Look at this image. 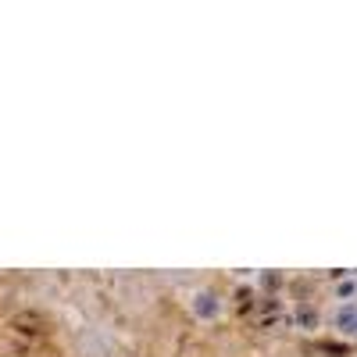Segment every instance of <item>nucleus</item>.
I'll return each instance as SVG.
<instances>
[{"mask_svg": "<svg viewBox=\"0 0 357 357\" xmlns=\"http://www.w3.org/2000/svg\"><path fill=\"white\" fill-rule=\"evenodd\" d=\"M357 293V282H350V279H343V282H336V301L340 304H350V296Z\"/></svg>", "mask_w": 357, "mask_h": 357, "instance_id": "7ed1b4c3", "label": "nucleus"}, {"mask_svg": "<svg viewBox=\"0 0 357 357\" xmlns=\"http://www.w3.org/2000/svg\"><path fill=\"white\" fill-rule=\"evenodd\" d=\"M190 311H193L197 321H218V318L225 314V301L218 296V289L200 286V289L190 293Z\"/></svg>", "mask_w": 357, "mask_h": 357, "instance_id": "f257e3e1", "label": "nucleus"}, {"mask_svg": "<svg viewBox=\"0 0 357 357\" xmlns=\"http://www.w3.org/2000/svg\"><path fill=\"white\" fill-rule=\"evenodd\" d=\"M333 329L343 336H357V304H340L333 311Z\"/></svg>", "mask_w": 357, "mask_h": 357, "instance_id": "f03ea898", "label": "nucleus"}]
</instances>
